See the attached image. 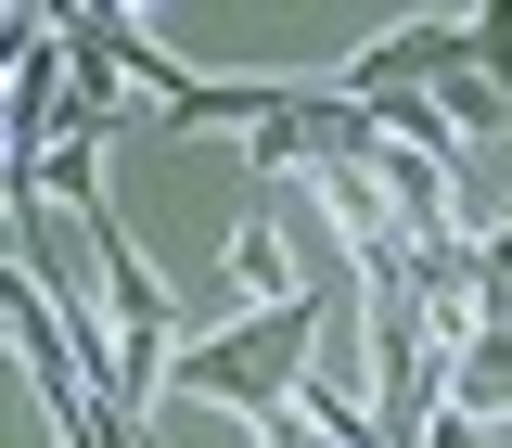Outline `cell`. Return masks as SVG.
I'll return each instance as SVG.
<instances>
[{
	"label": "cell",
	"mask_w": 512,
	"mask_h": 448,
	"mask_svg": "<svg viewBox=\"0 0 512 448\" xmlns=\"http://www.w3.org/2000/svg\"><path fill=\"white\" fill-rule=\"evenodd\" d=\"M308 346V295H269V320L256 333H231V346H192L180 384H205V397H244L256 423H269V448H308L295 436V410H282V359Z\"/></svg>",
	"instance_id": "1"
},
{
	"label": "cell",
	"mask_w": 512,
	"mask_h": 448,
	"mask_svg": "<svg viewBox=\"0 0 512 448\" xmlns=\"http://www.w3.org/2000/svg\"><path fill=\"white\" fill-rule=\"evenodd\" d=\"M39 308H52V295H39ZM39 384H52V410H64V448H128V436H116V410H90V372H77L64 320H52V346H39Z\"/></svg>",
	"instance_id": "2"
}]
</instances>
